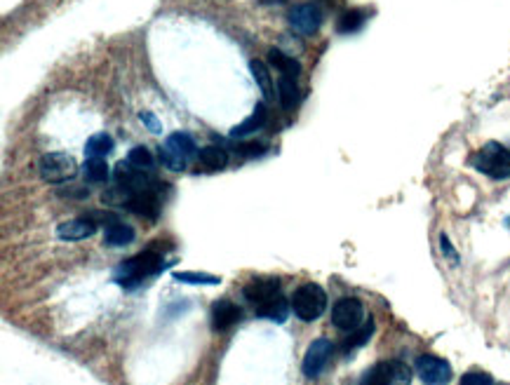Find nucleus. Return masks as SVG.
Here are the masks:
<instances>
[{
    "instance_id": "f257e3e1",
    "label": "nucleus",
    "mask_w": 510,
    "mask_h": 385,
    "mask_svg": "<svg viewBox=\"0 0 510 385\" xmlns=\"http://www.w3.org/2000/svg\"><path fill=\"white\" fill-rule=\"evenodd\" d=\"M245 298L254 306L256 318H268L273 322H285L287 320L289 308L285 301L283 291H280V282L275 278H254L243 287Z\"/></svg>"
},
{
    "instance_id": "f03ea898",
    "label": "nucleus",
    "mask_w": 510,
    "mask_h": 385,
    "mask_svg": "<svg viewBox=\"0 0 510 385\" xmlns=\"http://www.w3.org/2000/svg\"><path fill=\"white\" fill-rule=\"evenodd\" d=\"M163 270V251L160 249H146L141 251V254L127 258V261H123L118 266V273H116V280L123 287H127V289H134L136 284H141L146 278H151V275H156Z\"/></svg>"
},
{
    "instance_id": "7ed1b4c3",
    "label": "nucleus",
    "mask_w": 510,
    "mask_h": 385,
    "mask_svg": "<svg viewBox=\"0 0 510 385\" xmlns=\"http://www.w3.org/2000/svg\"><path fill=\"white\" fill-rule=\"evenodd\" d=\"M471 163L475 169L482 171L489 179L496 181L510 179V151L496 141H489L482 151L475 153Z\"/></svg>"
},
{
    "instance_id": "20e7f679",
    "label": "nucleus",
    "mask_w": 510,
    "mask_h": 385,
    "mask_svg": "<svg viewBox=\"0 0 510 385\" xmlns=\"http://www.w3.org/2000/svg\"><path fill=\"white\" fill-rule=\"evenodd\" d=\"M289 306H292V310H294V315L299 320L313 322V320H318L325 310H327V294H325V289L320 284L306 282V284H301L299 289L294 291Z\"/></svg>"
},
{
    "instance_id": "39448f33",
    "label": "nucleus",
    "mask_w": 510,
    "mask_h": 385,
    "mask_svg": "<svg viewBox=\"0 0 510 385\" xmlns=\"http://www.w3.org/2000/svg\"><path fill=\"white\" fill-rule=\"evenodd\" d=\"M411 369L400 360H383L363 376L360 385H409Z\"/></svg>"
},
{
    "instance_id": "423d86ee",
    "label": "nucleus",
    "mask_w": 510,
    "mask_h": 385,
    "mask_svg": "<svg viewBox=\"0 0 510 385\" xmlns=\"http://www.w3.org/2000/svg\"><path fill=\"white\" fill-rule=\"evenodd\" d=\"M78 171V165L66 153H48L40 160V176L48 183H64L71 181Z\"/></svg>"
},
{
    "instance_id": "0eeeda50",
    "label": "nucleus",
    "mask_w": 510,
    "mask_h": 385,
    "mask_svg": "<svg viewBox=\"0 0 510 385\" xmlns=\"http://www.w3.org/2000/svg\"><path fill=\"white\" fill-rule=\"evenodd\" d=\"M365 320V306L360 298L346 296L341 301H336V306L332 308V322H334L336 329L341 331H355L363 326Z\"/></svg>"
},
{
    "instance_id": "6e6552de",
    "label": "nucleus",
    "mask_w": 510,
    "mask_h": 385,
    "mask_svg": "<svg viewBox=\"0 0 510 385\" xmlns=\"http://www.w3.org/2000/svg\"><path fill=\"white\" fill-rule=\"evenodd\" d=\"M416 373L426 385H447L451 381V366L449 362L435 355H421L416 360Z\"/></svg>"
},
{
    "instance_id": "1a4fd4ad",
    "label": "nucleus",
    "mask_w": 510,
    "mask_h": 385,
    "mask_svg": "<svg viewBox=\"0 0 510 385\" xmlns=\"http://www.w3.org/2000/svg\"><path fill=\"white\" fill-rule=\"evenodd\" d=\"M332 355H334V346L327 338H318L313 341L306 350V357H303V373L308 378H318L320 373L327 369Z\"/></svg>"
},
{
    "instance_id": "9d476101",
    "label": "nucleus",
    "mask_w": 510,
    "mask_h": 385,
    "mask_svg": "<svg viewBox=\"0 0 510 385\" xmlns=\"http://www.w3.org/2000/svg\"><path fill=\"white\" fill-rule=\"evenodd\" d=\"M116 183L120 188H125V191H130V193H141V191H151L153 188V179L148 174H144V169H139V167H134V165L130 163H125V160H120V163L116 165Z\"/></svg>"
},
{
    "instance_id": "9b49d317",
    "label": "nucleus",
    "mask_w": 510,
    "mask_h": 385,
    "mask_svg": "<svg viewBox=\"0 0 510 385\" xmlns=\"http://www.w3.org/2000/svg\"><path fill=\"white\" fill-rule=\"evenodd\" d=\"M289 26L294 31H299L301 36H313L315 31L323 24V12H320L318 5H294L287 14Z\"/></svg>"
},
{
    "instance_id": "f8f14e48",
    "label": "nucleus",
    "mask_w": 510,
    "mask_h": 385,
    "mask_svg": "<svg viewBox=\"0 0 510 385\" xmlns=\"http://www.w3.org/2000/svg\"><path fill=\"white\" fill-rule=\"evenodd\" d=\"M127 207L130 211H134V214L139 216H146L151 218V221H156L158 218V211H160V198L158 193L153 191H141V193H130V200H127Z\"/></svg>"
},
{
    "instance_id": "ddd939ff",
    "label": "nucleus",
    "mask_w": 510,
    "mask_h": 385,
    "mask_svg": "<svg viewBox=\"0 0 510 385\" xmlns=\"http://www.w3.org/2000/svg\"><path fill=\"white\" fill-rule=\"evenodd\" d=\"M96 231V221L94 218H71V221L59 223L57 228V235L66 242H78V240L92 238Z\"/></svg>"
},
{
    "instance_id": "4468645a",
    "label": "nucleus",
    "mask_w": 510,
    "mask_h": 385,
    "mask_svg": "<svg viewBox=\"0 0 510 385\" xmlns=\"http://www.w3.org/2000/svg\"><path fill=\"white\" fill-rule=\"evenodd\" d=\"M240 320V308L236 303L231 301H216L214 308H212V326H214L216 331H226L231 329L233 324Z\"/></svg>"
},
{
    "instance_id": "2eb2a0df",
    "label": "nucleus",
    "mask_w": 510,
    "mask_h": 385,
    "mask_svg": "<svg viewBox=\"0 0 510 385\" xmlns=\"http://www.w3.org/2000/svg\"><path fill=\"white\" fill-rule=\"evenodd\" d=\"M198 158H200V165H203L207 171H219L228 165V153L223 151L221 146H214V143H212V146L200 148Z\"/></svg>"
},
{
    "instance_id": "dca6fc26",
    "label": "nucleus",
    "mask_w": 510,
    "mask_h": 385,
    "mask_svg": "<svg viewBox=\"0 0 510 385\" xmlns=\"http://www.w3.org/2000/svg\"><path fill=\"white\" fill-rule=\"evenodd\" d=\"M104 242L111 247H125L134 242V228L127 226L123 221H113L111 226H106L104 233Z\"/></svg>"
},
{
    "instance_id": "f3484780",
    "label": "nucleus",
    "mask_w": 510,
    "mask_h": 385,
    "mask_svg": "<svg viewBox=\"0 0 510 385\" xmlns=\"http://www.w3.org/2000/svg\"><path fill=\"white\" fill-rule=\"evenodd\" d=\"M165 146H167L172 153L181 155L183 160L193 158V155L198 153L196 141H193V136L186 134V132H174V134H170L167 141H165Z\"/></svg>"
},
{
    "instance_id": "a211bd4d",
    "label": "nucleus",
    "mask_w": 510,
    "mask_h": 385,
    "mask_svg": "<svg viewBox=\"0 0 510 385\" xmlns=\"http://www.w3.org/2000/svg\"><path fill=\"white\" fill-rule=\"evenodd\" d=\"M268 61L278 68L280 71V76H285V78H299L301 76V66H299V61L296 59H292V56H287L285 52H280V50H268Z\"/></svg>"
},
{
    "instance_id": "6ab92c4d",
    "label": "nucleus",
    "mask_w": 510,
    "mask_h": 385,
    "mask_svg": "<svg viewBox=\"0 0 510 385\" xmlns=\"http://www.w3.org/2000/svg\"><path fill=\"white\" fill-rule=\"evenodd\" d=\"M266 118H268V111L263 103H259V106L254 108V113L245 120L243 125H238V127L231 129V136H245V134H254L256 129H261L263 125H266Z\"/></svg>"
},
{
    "instance_id": "aec40b11",
    "label": "nucleus",
    "mask_w": 510,
    "mask_h": 385,
    "mask_svg": "<svg viewBox=\"0 0 510 385\" xmlns=\"http://www.w3.org/2000/svg\"><path fill=\"white\" fill-rule=\"evenodd\" d=\"M249 71H252V76H254L256 85L261 87L263 96H266V99H273V96H275V83H273L271 73H268L266 64L259 61V59H252L249 61Z\"/></svg>"
},
{
    "instance_id": "412c9836",
    "label": "nucleus",
    "mask_w": 510,
    "mask_h": 385,
    "mask_svg": "<svg viewBox=\"0 0 510 385\" xmlns=\"http://www.w3.org/2000/svg\"><path fill=\"white\" fill-rule=\"evenodd\" d=\"M374 334V322H365L360 329H355V331H351V336L343 341V346H341V353L343 355H348L351 350H355V348H360V346H365L367 341H369V336Z\"/></svg>"
},
{
    "instance_id": "4be33fe9",
    "label": "nucleus",
    "mask_w": 510,
    "mask_h": 385,
    "mask_svg": "<svg viewBox=\"0 0 510 385\" xmlns=\"http://www.w3.org/2000/svg\"><path fill=\"white\" fill-rule=\"evenodd\" d=\"M83 176L92 183H101L108 179V165L104 158H88L83 165Z\"/></svg>"
},
{
    "instance_id": "5701e85b",
    "label": "nucleus",
    "mask_w": 510,
    "mask_h": 385,
    "mask_svg": "<svg viewBox=\"0 0 510 385\" xmlns=\"http://www.w3.org/2000/svg\"><path fill=\"white\" fill-rule=\"evenodd\" d=\"M278 92H280V103H283V108H287V111H289V108L296 106V101H299V87H296L294 78L280 76Z\"/></svg>"
},
{
    "instance_id": "b1692460",
    "label": "nucleus",
    "mask_w": 510,
    "mask_h": 385,
    "mask_svg": "<svg viewBox=\"0 0 510 385\" xmlns=\"http://www.w3.org/2000/svg\"><path fill=\"white\" fill-rule=\"evenodd\" d=\"M111 151H113V139L108 134H104V132L90 136L88 146H85V153H88L90 158H104V155Z\"/></svg>"
},
{
    "instance_id": "393cba45",
    "label": "nucleus",
    "mask_w": 510,
    "mask_h": 385,
    "mask_svg": "<svg viewBox=\"0 0 510 385\" xmlns=\"http://www.w3.org/2000/svg\"><path fill=\"white\" fill-rule=\"evenodd\" d=\"M365 12L363 10H348V12H343L341 17H339V31L341 33H353V31H358L360 26L365 24Z\"/></svg>"
},
{
    "instance_id": "a878e982",
    "label": "nucleus",
    "mask_w": 510,
    "mask_h": 385,
    "mask_svg": "<svg viewBox=\"0 0 510 385\" xmlns=\"http://www.w3.org/2000/svg\"><path fill=\"white\" fill-rule=\"evenodd\" d=\"M127 160L139 169H153V165H156V160H153V155H151V151H148L146 146H134L130 151Z\"/></svg>"
},
{
    "instance_id": "bb28decb",
    "label": "nucleus",
    "mask_w": 510,
    "mask_h": 385,
    "mask_svg": "<svg viewBox=\"0 0 510 385\" xmlns=\"http://www.w3.org/2000/svg\"><path fill=\"white\" fill-rule=\"evenodd\" d=\"M158 153H160V160H163V165L167 169H172V171H183V169H186L188 160H183L181 155H176V153H172L167 146H160Z\"/></svg>"
},
{
    "instance_id": "cd10ccee",
    "label": "nucleus",
    "mask_w": 510,
    "mask_h": 385,
    "mask_svg": "<svg viewBox=\"0 0 510 385\" xmlns=\"http://www.w3.org/2000/svg\"><path fill=\"white\" fill-rule=\"evenodd\" d=\"M174 280L186 284H216L219 278L216 275H207V273H174Z\"/></svg>"
},
{
    "instance_id": "c85d7f7f",
    "label": "nucleus",
    "mask_w": 510,
    "mask_h": 385,
    "mask_svg": "<svg viewBox=\"0 0 510 385\" xmlns=\"http://www.w3.org/2000/svg\"><path fill=\"white\" fill-rule=\"evenodd\" d=\"M461 385H494V378L484 371H468L461 378Z\"/></svg>"
},
{
    "instance_id": "c756f323",
    "label": "nucleus",
    "mask_w": 510,
    "mask_h": 385,
    "mask_svg": "<svg viewBox=\"0 0 510 385\" xmlns=\"http://www.w3.org/2000/svg\"><path fill=\"white\" fill-rule=\"evenodd\" d=\"M236 151L240 155H245V158H254V155H261L263 151H266V146L259 141H247V143H238Z\"/></svg>"
},
{
    "instance_id": "7c9ffc66",
    "label": "nucleus",
    "mask_w": 510,
    "mask_h": 385,
    "mask_svg": "<svg viewBox=\"0 0 510 385\" xmlns=\"http://www.w3.org/2000/svg\"><path fill=\"white\" fill-rule=\"evenodd\" d=\"M440 242H442V251H445V254H447V256H451V261H458L454 247H451V242H449V238H447V235H442V238H440Z\"/></svg>"
},
{
    "instance_id": "2f4dec72",
    "label": "nucleus",
    "mask_w": 510,
    "mask_h": 385,
    "mask_svg": "<svg viewBox=\"0 0 510 385\" xmlns=\"http://www.w3.org/2000/svg\"><path fill=\"white\" fill-rule=\"evenodd\" d=\"M141 123H146V125H148V129H153V132H158V129H160V125L156 123L153 113H141Z\"/></svg>"
}]
</instances>
